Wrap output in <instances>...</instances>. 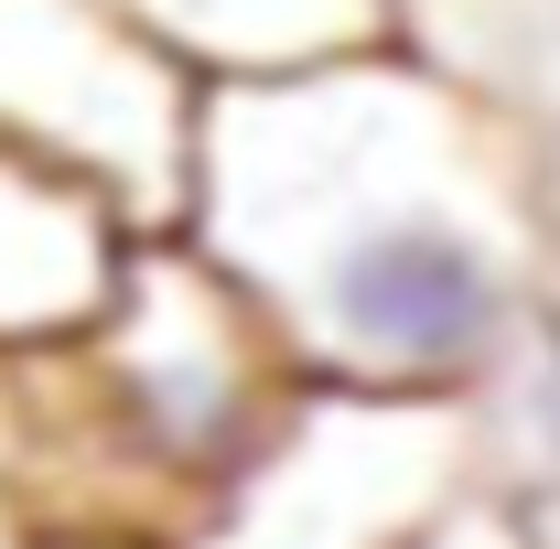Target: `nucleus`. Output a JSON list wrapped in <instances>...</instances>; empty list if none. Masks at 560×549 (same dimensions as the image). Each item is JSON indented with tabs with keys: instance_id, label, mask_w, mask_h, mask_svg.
Listing matches in <instances>:
<instances>
[{
	"instance_id": "1",
	"label": "nucleus",
	"mask_w": 560,
	"mask_h": 549,
	"mask_svg": "<svg viewBox=\"0 0 560 549\" xmlns=\"http://www.w3.org/2000/svg\"><path fill=\"white\" fill-rule=\"evenodd\" d=\"M184 215L313 388L464 399L528 344V184L410 66H291L195 97Z\"/></svg>"
},
{
	"instance_id": "5",
	"label": "nucleus",
	"mask_w": 560,
	"mask_h": 549,
	"mask_svg": "<svg viewBox=\"0 0 560 549\" xmlns=\"http://www.w3.org/2000/svg\"><path fill=\"white\" fill-rule=\"evenodd\" d=\"M130 248L140 226L108 195H86L33 151H0V355H55L97 335Z\"/></svg>"
},
{
	"instance_id": "6",
	"label": "nucleus",
	"mask_w": 560,
	"mask_h": 549,
	"mask_svg": "<svg viewBox=\"0 0 560 549\" xmlns=\"http://www.w3.org/2000/svg\"><path fill=\"white\" fill-rule=\"evenodd\" d=\"M130 11L184 66H215L226 86L237 75H291V66H346L388 22V0H130Z\"/></svg>"
},
{
	"instance_id": "2",
	"label": "nucleus",
	"mask_w": 560,
	"mask_h": 549,
	"mask_svg": "<svg viewBox=\"0 0 560 549\" xmlns=\"http://www.w3.org/2000/svg\"><path fill=\"white\" fill-rule=\"evenodd\" d=\"M66 355L86 377V399L108 410V431L130 442V464L184 517L302 399V366L280 355L259 302L184 237H140L119 291H108V313H97V335H75Z\"/></svg>"
},
{
	"instance_id": "3",
	"label": "nucleus",
	"mask_w": 560,
	"mask_h": 549,
	"mask_svg": "<svg viewBox=\"0 0 560 549\" xmlns=\"http://www.w3.org/2000/svg\"><path fill=\"white\" fill-rule=\"evenodd\" d=\"M453 495H475L464 399L302 388L270 442L184 517V549H410Z\"/></svg>"
},
{
	"instance_id": "4",
	"label": "nucleus",
	"mask_w": 560,
	"mask_h": 549,
	"mask_svg": "<svg viewBox=\"0 0 560 549\" xmlns=\"http://www.w3.org/2000/svg\"><path fill=\"white\" fill-rule=\"evenodd\" d=\"M0 151H33L140 237L184 215L195 173V75L140 44L108 0H0Z\"/></svg>"
},
{
	"instance_id": "7",
	"label": "nucleus",
	"mask_w": 560,
	"mask_h": 549,
	"mask_svg": "<svg viewBox=\"0 0 560 549\" xmlns=\"http://www.w3.org/2000/svg\"><path fill=\"white\" fill-rule=\"evenodd\" d=\"M410 549H550V539L528 528V506H517V495L475 484V495H453V506H442V517H431Z\"/></svg>"
},
{
	"instance_id": "8",
	"label": "nucleus",
	"mask_w": 560,
	"mask_h": 549,
	"mask_svg": "<svg viewBox=\"0 0 560 549\" xmlns=\"http://www.w3.org/2000/svg\"><path fill=\"white\" fill-rule=\"evenodd\" d=\"M0 549H33V528H22V506H11V484H0Z\"/></svg>"
}]
</instances>
